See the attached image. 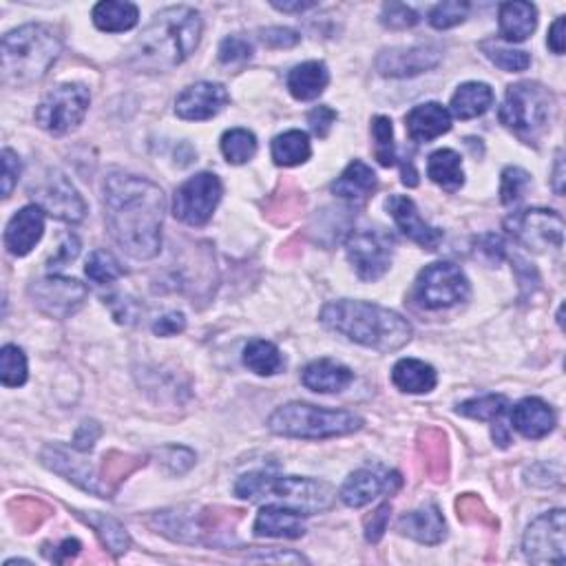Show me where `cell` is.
<instances>
[{
  "mask_svg": "<svg viewBox=\"0 0 566 566\" xmlns=\"http://www.w3.org/2000/svg\"><path fill=\"white\" fill-rule=\"evenodd\" d=\"M507 407H509L507 396L487 394L458 405V414L474 418V421H498V418L507 412Z\"/></svg>",
  "mask_w": 566,
  "mask_h": 566,
  "instance_id": "cell-39",
  "label": "cell"
},
{
  "mask_svg": "<svg viewBox=\"0 0 566 566\" xmlns=\"http://www.w3.org/2000/svg\"><path fill=\"white\" fill-rule=\"evenodd\" d=\"M418 452L425 458V471L432 480H445L449 474L447 438L438 429H423L418 434Z\"/></svg>",
  "mask_w": 566,
  "mask_h": 566,
  "instance_id": "cell-34",
  "label": "cell"
},
{
  "mask_svg": "<svg viewBox=\"0 0 566 566\" xmlns=\"http://www.w3.org/2000/svg\"><path fill=\"white\" fill-rule=\"evenodd\" d=\"M482 51H485L487 58L494 62L496 67H500L502 71L518 73V71H524L531 65V56L527 54V51L507 49V47H500L496 43H482Z\"/></svg>",
  "mask_w": 566,
  "mask_h": 566,
  "instance_id": "cell-44",
  "label": "cell"
},
{
  "mask_svg": "<svg viewBox=\"0 0 566 566\" xmlns=\"http://www.w3.org/2000/svg\"><path fill=\"white\" fill-rule=\"evenodd\" d=\"M394 239L381 228H359L352 230L345 239V253L356 275L363 281L381 279L392 264Z\"/></svg>",
  "mask_w": 566,
  "mask_h": 566,
  "instance_id": "cell-10",
  "label": "cell"
},
{
  "mask_svg": "<svg viewBox=\"0 0 566 566\" xmlns=\"http://www.w3.org/2000/svg\"><path fill=\"white\" fill-rule=\"evenodd\" d=\"M80 253V241L76 235H67L65 241L60 244V250H58V255L56 257H51L49 261V268H65L69 266L73 259L78 257Z\"/></svg>",
  "mask_w": 566,
  "mask_h": 566,
  "instance_id": "cell-59",
  "label": "cell"
},
{
  "mask_svg": "<svg viewBox=\"0 0 566 566\" xmlns=\"http://www.w3.org/2000/svg\"><path fill=\"white\" fill-rule=\"evenodd\" d=\"M564 31H566V18L558 16V18H555V23L551 25L549 38H547L551 51H553V54H558V56L564 54Z\"/></svg>",
  "mask_w": 566,
  "mask_h": 566,
  "instance_id": "cell-61",
  "label": "cell"
},
{
  "mask_svg": "<svg viewBox=\"0 0 566 566\" xmlns=\"http://www.w3.org/2000/svg\"><path fill=\"white\" fill-rule=\"evenodd\" d=\"M268 494L281 500L286 507L299 511L301 516L328 511L337 498L328 482L301 476H272Z\"/></svg>",
  "mask_w": 566,
  "mask_h": 566,
  "instance_id": "cell-13",
  "label": "cell"
},
{
  "mask_svg": "<svg viewBox=\"0 0 566 566\" xmlns=\"http://www.w3.org/2000/svg\"><path fill=\"white\" fill-rule=\"evenodd\" d=\"M162 188L146 177L111 173L104 182V222L115 244L133 259H153L162 248Z\"/></svg>",
  "mask_w": 566,
  "mask_h": 566,
  "instance_id": "cell-1",
  "label": "cell"
},
{
  "mask_svg": "<svg viewBox=\"0 0 566 566\" xmlns=\"http://www.w3.org/2000/svg\"><path fill=\"white\" fill-rule=\"evenodd\" d=\"M376 186H379L376 173L365 162L354 160L332 184V193L350 202H365L376 191Z\"/></svg>",
  "mask_w": 566,
  "mask_h": 566,
  "instance_id": "cell-29",
  "label": "cell"
},
{
  "mask_svg": "<svg viewBox=\"0 0 566 566\" xmlns=\"http://www.w3.org/2000/svg\"><path fill=\"white\" fill-rule=\"evenodd\" d=\"M186 330V319L182 312H166L164 317L153 323V332L157 337H175Z\"/></svg>",
  "mask_w": 566,
  "mask_h": 566,
  "instance_id": "cell-57",
  "label": "cell"
},
{
  "mask_svg": "<svg viewBox=\"0 0 566 566\" xmlns=\"http://www.w3.org/2000/svg\"><path fill=\"white\" fill-rule=\"evenodd\" d=\"M321 323L345 339L376 352H396L412 341L410 321L401 314L368 301H330L321 310Z\"/></svg>",
  "mask_w": 566,
  "mask_h": 566,
  "instance_id": "cell-2",
  "label": "cell"
},
{
  "mask_svg": "<svg viewBox=\"0 0 566 566\" xmlns=\"http://www.w3.org/2000/svg\"><path fill=\"white\" fill-rule=\"evenodd\" d=\"M398 531L421 544H438L447 536L443 513L436 505H427L418 511H410L398 520Z\"/></svg>",
  "mask_w": 566,
  "mask_h": 566,
  "instance_id": "cell-25",
  "label": "cell"
},
{
  "mask_svg": "<svg viewBox=\"0 0 566 566\" xmlns=\"http://www.w3.org/2000/svg\"><path fill=\"white\" fill-rule=\"evenodd\" d=\"M162 458H164V465L169 467L173 474H184V471L193 467L188 463H195V454L186 447H166L162 452Z\"/></svg>",
  "mask_w": 566,
  "mask_h": 566,
  "instance_id": "cell-55",
  "label": "cell"
},
{
  "mask_svg": "<svg viewBox=\"0 0 566 566\" xmlns=\"http://www.w3.org/2000/svg\"><path fill=\"white\" fill-rule=\"evenodd\" d=\"M491 104H494V91L489 85H485V82H465L454 93L449 113L458 120H471L487 113Z\"/></svg>",
  "mask_w": 566,
  "mask_h": 566,
  "instance_id": "cell-31",
  "label": "cell"
},
{
  "mask_svg": "<svg viewBox=\"0 0 566 566\" xmlns=\"http://www.w3.org/2000/svg\"><path fill=\"white\" fill-rule=\"evenodd\" d=\"M202 16L193 7H169L153 20L131 47V62L144 71H166L193 54L202 38Z\"/></svg>",
  "mask_w": 566,
  "mask_h": 566,
  "instance_id": "cell-3",
  "label": "cell"
},
{
  "mask_svg": "<svg viewBox=\"0 0 566 566\" xmlns=\"http://www.w3.org/2000/svg\"><path fill=\"white\" fill-rule=\"evenodd\" d=\"M34 197L36 206L43 208L47 215L62 219V222L78 224L87 215L85 199L62 171H49L36 186Z\"/></svg>",
  "mask_w": 566,
  "mask_h": 566,
  "instance_id": "cell-15",
  "label": "cell"
},
{
  "mask_svg": "<svg viewBox=\"0 0 566 566\" xmlns=\"http://www.w3.org/2000/svg\"><path fill=\"white\" fill-rule=\"evenodd\" d=\"M244 365L250 372L259 376H272L283 370L286 361H283V354L275 343L266 339H255L244 348Z\"/></svg>",
  "mask_w": 566,
  "mask_h": 566,
  "instance_id": "cell-36",
  "label": "cell"
},
{
  "mask_svg": "<svg viewBox=\"0 0 566 566\" xmlns=\"http://www.w3.org/2000/svg\"><path fill=\"white\" fill-rule=\"evenodd\" d=\"M507 233L533 253L560 250L564 244V219L549 208H527L505 219Z\"/></svg>",
  "mask_w": 566,
  "mask_h": 566,
  "instance_id": "cell-8",
  "label": "cell"
},
{
  "mask_svg": "<svg viewBox=\"0 0 566 566\" xmlns=\"http://www.w3.org/2000/svg\"><path fill=\"white\" fill-rule=\"evenodd\" d=\"M500 36L507 43H524L538 27V9L531 3L513 0L500 5Z\"/></svg>",
  "mask_w": 566,
  "mask_h": 566,
  "instance_id": "cell-27",
  "label": "cell"
},
{
  "mask_svg": "<svg viewBox=\"0 0 566 566\" xmlns=\"http://www.w3.org/2000/svg\"><path fill=\"white\" fill-rule=\"evenodd\" d=\"M222 153L230 164H246L257 153V138L248 129H230L222 135Z\"/></svg>",
  "mask_w": 566,
  "mask_h": 566,
  "instance_id": "cell-38",
  "label": "cell"
},
{
  "mask_svg": "<svg viewBox=\"0 0 566 566\" xmlns=\"http://www.w3.org/2000/svg\"><path fill=\"white\" fill-rule=\"evenodd\" d=\"M306 533V524L301 520V513L290 507L268 505L257 513L255 536L257 538H286L297 540Z\"/></svg>",
  "mask_w": 566,
  "mask_h": 566,
  "instance_id": "cell-24",
  "label": "cell"
},
{
  "mask_svg": "<svg viewBox=\"0 0 566 566\" xmlns=\"http://www.w3.org/2000/svg\"><path fill=\"white\" fill-rule=\"evenodd\" d=\"M40 460H43L45 467L56 471V474L60 476H65L69 482H73V485H78L85 491H91L93 496H100V498L113 496V491L104 485V480L96 474V471H93V467L87 463V460L80 456L76 447L67 449L60 445H49L43 449Z\"/></svg>",
  "mask_w": 566,
  "mask_h": 566,
  "instance_id": "cell-16",
  "label": "cell"
},
{
  "mask_svg": "<svg viewBox=\"0 0 566 566\" xmlns=\"http://www.w3.org/2000/svg\"><path fill=\"white\" fill-rule=\"evenodd\" d=\"M228 100L230 96L224 85H217V82H197V85H191L177 96L175 113L180 115L182 120L191 122L211 120L226 107Z\"/></svg>",
  "mask_w": 566,
  "mask_h": 566,
  "instance_id": "cell-19",
  "label": "cell"
},
{
  "mask_svg": "<svg viewBox=\"0 0 566 566\" xmlns=\"http://www.w3.org/2000/svg\"><path fill=\"white\" fill-rule=\"evenodd\" d=\"M261 40H264V45L272 47V49H288V47H295L301 36L297 31H292L288 27H270L261 31Z\"/></svg>",
  "mask_w": 566,
  "mask_h": 566,
  "instance_id": "cell-53",
  "label": "cell"
},
{
  "mask_svg": "<svg viewBox=\"0 0 566 566\" xmlns=\"http://www.w3.org/2000/svg\"><path fill=\"white\" fill-rule=\"evenodd\" d=\"M12 507L16 509V524L25 533H29L31 529H38L40 524L51 516V509L45 505L43 500H36V498L14 500Z\"/></svg>",
  "mask_w": 566,
  "mask_h": 566,
  "instance_id": "cell-45",
  "label": "cell"
},
{
  "mask_svg": "<svg viewBox=\"0 0 566 566\" xmlns=\"http://www.w3.org/2000/svg\"><path fill=\"white\" fill-rule=\"evenodd\" d=\"M553 191L562 195L564 193V153L562 149L555 155V169H553Z\"/></svg>",
  "mask_w": 566,
  "mask_h": 566,
  "instance_id": "cell-63",
  "label": "cell"
},
{
  "mask_svg": "<svg viewBox=\"0 0 566 566\" xmlns=\"http://www.w3.org/2000/svg\"><path fill=\"white\" fill-rule=\"evenodd\" d=\"M531 184V175L527 171L518 169V166H507L502 171V182H500V202L509 206L516 204L518 199L527 193V188Z\"/></svg>",
  "mask_w": 566,
  "mask_h": 566,
  "instance_id": "cell-46",
  "label": "cell"
},
{
  "mask_svg": "<svg viewBox=\"0 0 566 566\" xmlns=\"http://www.w3.org/2000/svg\"><path fill=\"white\" fill-rule=\"evenodd\" d=\"M407 135L418 144H427L452 129V113L443 104L427 102L418 104L405 118Z\"/></svg>",
  "mask_w": 566,
  "mask_h": 566,
  "instance_id": "cell-22",
  "label": "cell"
},
{
  "mask_svg": "<svg viewBox=\"0 0 566 566\" xmlns=\"http://www.w3.org/2000/svg\"><path fill=\"white\" fill-rule=\"evenodd\" d=\"M330 82V71L319 60L303 62L288 73V91L292 98L301 102L317 100L323 91H326Z\"/></svg>",
  "mask_w": 566,
  "mask_h": 566,
  "instance_id": "cell-28",
  "label": "cell"
},
{
  "mask_svg": "<svg viewBox=\"0 0 566 566\" xmlns=\"http://www.w3.org/2000/svg\"><path fill=\"white\" fill-rule=\"evenodd\" d=\"M440 60H443V51L434 45L394 47L381 51L376 58V69L385 78H412L436 69Z\"/></svg>",
  "mask_w": 566,
  "mask_h": 566,
  "instance_id": "cell-17",
  "label": "cell"
},
{
  "mask_svg": "<svg viewBox=\"0 0 566 566\" xmlns=\"http://www.w3.org/2000/svg\"><path fill=\"white\" fill-rule=\"evenodd\" d=\"M427 175L429 180L449 193H456L458 188L465 184L463 160H460V155L452 149H440L429 155Z\"/></svg>",
  "mask_w": 566,
  "mask_h": 566,
  "instance_id": "cell-32",
  "label": "cell"
},
{
  "mask_svg": "<svg viewBox=\"0 0 566 566\" xmlns=\"http://www.w3.org/2000/svg\"><path fill=\"white\" fill-rule=\"evenodd\" d=\"M456 509H458V518L463 522L489 524V527H498V520H494V516H491V513L487 511L485 502H482L474 494H465L463 498H458Z\"/></svg>",
  "mask_w": 566,
  "mask_h": 566,
  "instance_id": "cell-49",
  "label": "cell"
},
{
  "mask_svg": "<svg viewBox=\"0 0 566 566\" xmlns=\"http://www.w3.org/2000/svg\"><path fill=\"white\" fill-rule=\"evenodd\" d=\"M361 416L345 410H323L308 403H288L277 407L268 418L272 434L286 438L321 440L359 432Z\"/></svg>",
  "mask_w": 566,
  "mask_h": 566,
  "instance_id": "cell-6",
  "label": "cell"
},
{
  "mask_svg": "<svg viewBox=\"0 0 566 566\" xmlns=\"http://www.w3.org/2000/svg\"><path fill=\"white\" fill-rule=\"evenodd\" d=\"M45 233V211L36 204L20 208V211L9 219L5 230V248L14 257H25L36 244L43 239Z\"/></svg>",
  "mask_w": 566,
  "mask_h": 566,
  "instance_id": "cell-21",
  "label": "cell"
},
{
  "mask_svg": "<svg viewBox=\"0 0 566 566\" xmlns=\"http://www.w3.org/2000/svg\"><path fill=\"white\" fill-rule=\"evenodd\" d=\"M390 513H392V505L390 502H385V505H381L368 520H365V538H368V542L376 544L383 538L387 524H390Z\"/></svg>",
  "mask_w": 566,
  "mask_h": 566,
  "instance_id": "cell-52",
  "label": "cell"
},
{
  "mask_svg": "<svg viewBox=\"0 0 566 566\" xmlns=\"http://www.w3.org/2000/svg\"><path fill=\"white\" fill-rule=\"evenodd\" d=\"M62 51L60 31L51 25L31 23L3 38V82L27 87L43 80Z\"/></svg>",
  "mask_w": 566,
  "mask_h": 566,
  "instance_id": "cell-4",
  "label": "cell"
},
{
  "mask_svg": "<svg viewBox=\"0 0 566 566\" xmlns=\"http://www.w3.org/2000/svg\"><path fill=\"white\" fill-rule=\"evenodd\" d=\"M224 186L213 173H197L175 191L173 215L188 226H204L211 222Z\"/></svg>",
  "mask_w": 566,
  "mask_h": 566,
  "instance_id": "cell-11",
  "label": "cell"
},
{
  "mask_svg": "<svg viewBox=\"0 0 566 566\" xmlns=\"http://www.w3.org/2000/svg\"><path fill=\"white\" fill-rule=\"evenodd\" d=\"M469 14V5L460 3V0H447V3L436 5L429 12V25L434 29H452L460 23H465Z\"/></svg>",
  "mask_w": 566,
  "mask_h": 566,
  "instance_id": "cell-47",
  "label": "cell"
},
{
  "mask_svg": "<svg viewBox=\"0 0 566 566\" xmlns=\"http://www.w3.org/2000/svg\"><path fill=\"white\" fill-rule=\"evenodd\" d=\"M253 56V45L241 36H228L219 45V62L224 65H237V62H246Z\"/></svg>",
  "mask_w": 566,
  "mask_h": 566,
  "instance_id": "cell-51",
  "label": "cell"
},
{
  "mask_svg": "<svg viewBox=\"0 0 566 566\" xmlns=\"http://www.w3.org/2000/svg\"><path fill=\"white\" fill-rule=\"evenodd\" d=\"M522 549L533 564L562 566L566 562L564 509L547 511L533 520L522 538Z\"/></svg>",
  "mask_w": 566,
  "mask_h": 566,
  "instance_id": "cell-12",
  "label": "cell"
},
{
  "mask_svg": "<svg viewBox=\"0 0 566 566\" xmlns=\"http://www.w3.org/2000/svg\"><path fill=\"white\" fill-rule=\"evenodd\" d=\"M29 295L34 306L51 319H67L87 301V288L78 279L49 275L31 283Z\"/></svg>",
  "mask_w": 566,
  "mask_h": 566,
  "instance_id": "cell-14",
  "label": "cell"
},
{
  "mask_svg": "<svg viewBox=\"0 0 566 566\" xmlns=\"http://www.w3.org/2000/svg\"><path fill=\"white\" fill-rule=\"evenodd\" d=\"M100 434H102V427L96 421H85L78 427L76 436H73L71 447H76L78 452H89V449H93V445H96Z\"/></svg>",
  "mask_w": 566,
  "mask_h": 566,
  "instance_id": "cell-58",
  "label": "cell"
},
{
  "mask_svg": "<svg viewBox=\"0 0 566 566\" xmlns=\"http://www.w3.org/2000/svg\"><path fill=\"white\" fill-rule=\"evenodd\" d=\"M478 250L485 257H489L491 261H500L502 257L507 255V246H505V241H502L498 235H482L478 239Z\"/></svg>",
  "mask_w": 566,
  "mask_h": 566,
  "instance_id": "cell-60",
  "label": "cell"
},
{
  "mask_svg": "<svg viewBox=\"0 0 566 566\" xmlns=\"http://www.w3.org/2000/svg\"><path fill=\"white\" fill-rule=\"evenodd\" d=\"M310 153V138L303 131H286L272 140V160L277 166H299L308 162Z\"/></svg>",
  "mask_w": 566,
  "mask_h": 566,
  "instance_id": "cell-35",
  "label": "cell"
},
{
  "mask_svg": "<svg viewBox=\"0 0 566 566\" xmlns=\"http://www.w3.org/2000/svg\"><path fill=\"white\" fill-rule=\"evenodd\" d=\"M372 135H374V155L381 166H392L396 162L394 153V127L392 120L385 115H376L372 120Z\"/></svg>",
  "mask_w": 566,
  "mask_h": 566,
  "instance_id": "cell-43",
  "label": "cell"
},
{
  "mask_svg": "<svg viewBox=\"0 0 566 566\" xmlns=\"http://www.w3.org/2000/svg\"><path fill=\"white\" fill-rule=\"evenodd\" d=\"M467 297L469 279L463 270L449 264V261H438V264L427 266L416 279V299L427 310L452 308Z\"/></svg>",
  "mask_w": 566,
  "mask_h": 566,
  "instance_id": "cell-9",
  "label": "cell"
},
{
  "mask_svg": "<svg viewBox=\"0 0 566 566\" xmlns=\"http://www.w3.org/2000/svg\"><path fill=\"white\" fill-rule=\"evenodd\" d=\"M56 549H58V551H54V553H47V558L60 564V562H65L67 558H71V555H76V553L80 551V542L67 538V540L62 542L60 547H56Z\"/></svg>",
  "mask_w": 566,
  "mask_h": 566,
  "instance_id": "cell-62",
  "label": "cell"
},
{
  "mask_svg": "<svg viewBox=\"0 0 566 566\" xmlns=\"http://www.w3.org/2000/svg\"><path fill=\"white\" fill-rule=\"evenodd\" d=\"M85 272L93 283L107 286V283H113L115 279H120L124 275V268L120 266L118 259L107 253V250H93L87 259Z\"/></svg>",
  "mask_w": 566,
  "mask_h": 566,
  "instance_id": "cell-42",
  "label": "cell"
},
{
  "mask_svg": "<svg viewBox=\"0 0 566 566\" xmlns=\"http://www.w3.org/2000/svg\"><path fill=\"white\" fill-rule=\"evenodd\" d=\"M144 465L142 456H131V454H122V452H109L104 456L102 463V474L100 478L104 480L111 491H115V482L127 480V476H131L135 469Z\"/></svg>",
  "mask_w": 566,
  "mask_h": 566,
  "instance_id": "cell-41",
  "label": "cell"
},
{
  "mask_svg": "<svg viewBox=\"0 0 566 566\" xmlns=\"http://www.w3.org/2000/svg\"><path fill=\"white\" fill-rule=\"evenodd\" d=\"M555 96L533 80H522L507 89L498 111L500 122L524 142H538L551 129L555 118Z\"/></svg>",
  "mask_w": 566,
  "mask_h": 566,
  "instance_id": "cell-5",
  "label": "cell"
},
{
  "mask_svg": "<svg viewBox=\"0 0 566 566\" xmlns=\"http://www.w3.org/2000/svg\"><path fill=\"white\" fill-rule=\"evenodd\" d=\"M272 471L261 469V471H250V474L241 476L235 485V494L244 500H259L268 494L270 482H272Z\"/></svg>",
  "mask_w": 566,
  "mask_h": 566,
  "instance_id": "cell-48",
  "label": "cell"
},
{
  "mask_svg": "<svg viewBox=\"0 0 566 566\" xmlns=\"http://www.w3.org/2000/svg\"><path fill=\"white\" fill-rule=\"evenodd\" d=\"M385 208L390 211L392 219L396 222L398 230L407 237L412 239L414 244L423 246L427 250H436L440 241H443V233L438 228L429 226L425 219L418 213L416 204L412 202L410 197L405 195H390L385 202Z\"/></svg>",
  "mask_w": 566,
  "mask_h": 566,
  "instance_id": "cell-20",
  "label": "cell"
},
{
  "mask_svg": "<svg viewBox=\"0 0 566 566\" xmlns=\"http://www.w3.org/2000/svg\"><path fill=\"white\" fill-rule=\"evenodd\" d=\"M418 14L412 7H407L403 3H387L383 5L381 12V23L390 29H410L418 25Z\"/></svg>",
  "mask_w": 566,
  "mask_h": 566,
  "instance_id": "cell-50",
  "label": "cell"
},
{
  "mask_svg": "<svg viewBox=\"0 0 566 566\" xmlns=\"http://www.w3.org/2000/svg\"><path fill=\"white\" fill-rule=\"evenodd\" d=\"M392 383L407 394H427L432 392L438 376L432 365L418 359H401L392 370Z\"/></svg>",
  "mask_w": 566,
  "mask_h": 566,
  "instance_id": "cell-30",
  "label": "cell"
},
{
  "mask_svg": "<svg viewBox=\"0 0 566 566\" xmlns=\"http://www.w3.org/2000/svg\"><path fill=\"white\" fill-rule=\"evenodd\" d=\"M511 423L524 438L538 440L549 436L555 427V412L542 398H524L511 412Z\"/></svg>",
  "mask_w": 566,
  "mask_h": 566,
  "instance_id": "cell-23",
  "label": "cell"
},
{
  "mask_svg": "<svg viewBox=\"0 0 566 566\" xmlns=\"http://www.w3.org/2000/svg\"><path fill=\"white\" fill-rule=\"evenodd\" d=\"M85 520H87L89 527L96 529L98 538L102 540L104 547H107L111 553L118 555V553H124L131 547V538H129L127 529H124L115 518L104 516V513H87Z\"/></svg>",
  "mask_w": 566,
  "mask_h": 566,
  "instance_id": "cell-37",
  "label": "cell"
},
{
  "mask_svg": "<svg viewBox=\"0 0 566 566\" xmlns=\"http://www.w3.org/2000/svg\"><path fill=\"white\" fill-rule=\"evenodd\" d=\"M140 20L138 7L133 3H122V0H104L93 7V23L98 29L109 31V34H120L129 31Z\"/></svg>",
  "mask_w": 566,
  "mask_h": 566,
  "instance_id": "cell-33",
  "label": "cell"
},
{
  "mask_svg": "<svg viewBox=\"0 0 566 566\" xmlns=\"http://www.w3.org/2000/svg\"><path fill=\"white\" fill-rule=\"evenodd\" d=\"M20 171H23V164H20L18 155L12 149L3 151V197H9L14 191V186L18 184Z\"/></svg>",
  "mask_w": 566,
  "mask_h": 566,
  "instance_id": "cell-56",
  "label": "cell"
},
{
  "mask_svg": "<svg viewBox=\"0 0 566 566\" xmlns=\"http://www.w3.org/2000/svg\"><path fill=\"white\" fill-rule=\"evenodd\" d=\"M401 474L398 471H387V474H379L376 469H359L343 482V487L339 491V498L343 505H348L352 509H359L370 505V502L381 496L383 491L387 494H396L398 487H401Z\"/></svg>",
  "mask_w": 566,
  "mask_h": 566,
  "instance_id": "cell-18",
  "label": "cell"
},
{
  "mask_svg": "<svg viewBox=\"0 0 566 566\" xmlns=\"http://www.w3.org/2000/svg\"><path fill=\"white\" fill-rule=\"evenodd\" d=\"M272 7L279 9V12L292 14V12H306V9L317 7V3H301V0H297V3H279V0H272Z\"/></svg>",
  "mask_w": 566,
  "mask_h": 566,
  "instance_id": "cell-64",
  "label": "cell"
},
{
  "mask_svg": "<svg viewBox=\"0 0 566 566\" xmlns=\"http://www.w3.org/2000/svg\"><path fill=\"white\" fill-rule=\"evenodd\" d=\"M91 93L80 82H65L49 91L38 104L36 122L51 135H67L78 129L89 111Z\"/></svg>",
  "mask_w": 566,
  "mask_h": 566,
  "instance_id": "cell-7",
  "label": "cell"
},
{
  "mask_svg": "<svg viewBox=\"0 0 566 566\" xmlns=\"http://www.w3.org/2000/svg\"><path fill=\"white\" fill-rule=\"evenodd\" d=\"M337 118H339L337 111L330 109V107H314L308 113V124H310V129H312L314 135H317V138H328L332 124L337 122Z\"/></svg>",
  "mask_w": 566,
  "mask_h": 566,
  "instance_id": "cell-54",
  "label": "cell"
},
{
  "mask_svg": "<svg viewBox=\"0 0 566 566\" xmlns=\"http://www.w3.org/2000/svg\"><path fill=\"white\" fill-rule=\"evenodd\" d=\"M0 381L5 387H20L27 381V356L18 345L0 350Z\"/></svg>",
  "mask_w": 566,
  "mask_h": 566,
  "instance_id": "cell-40",
  "label": "cell"
},
{
  "mask_svg": "<svg viewBox=\"0 0 566 566\" xmlns=\"http://www.w3.org/2000/svg\"><path fill=\"white\" fill-rule=\"evenodd\" d=\"M303 385L312 392L319 394H334L343 392L354 381V372L345 368L343 363H337L332 359H319L312 361L301 374Z\"/></svg>",
  "mask_w": 566,
  "mask_h": 566,
  "instance_id": "cell-26",
  "label": "cell"
}]
</instances>
